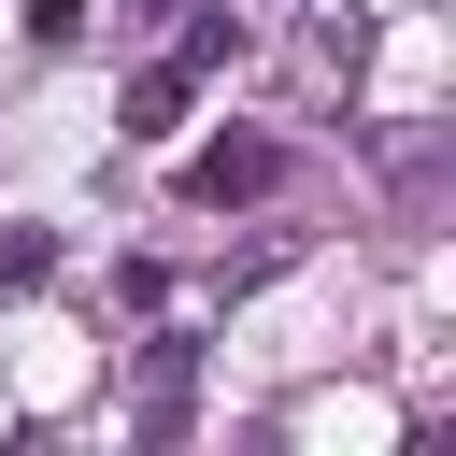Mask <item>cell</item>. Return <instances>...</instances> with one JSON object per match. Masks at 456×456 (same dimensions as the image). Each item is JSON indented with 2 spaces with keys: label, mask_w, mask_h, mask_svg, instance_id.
<instances>
[{
  "label": "cell",
  "mask_w": 456,
  "mask_h": 456,
  "mask_svg": "<svg viewBox=\"0 0 456 456\" xmlns=\"http://www.w3.org/2000/svg\"><path fill=\"white\" fill-rule=\"evenodd\" d=\"M71 14H86V0H28V43H71Z\"/></svg>",
  "instance_id": "7a4b0ae2"
},
{
  "label": "cell",
  "mask_w": 456,
  "mask_h": 456,
  "mask_svg": "<svg viewBox=\"0 0 456 456\" xmlns=\"http://www.w3.org/2000/svg\"><path fill=\"white\" fill-rule=\"evenodd\" d=\"M256 185H271V142H214L200 157V200H256Z\"/></svg>",
  "instance_id": "6da1fadb"
}]
</instances>
